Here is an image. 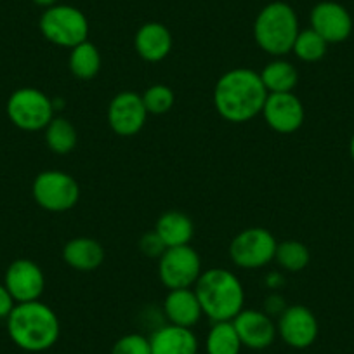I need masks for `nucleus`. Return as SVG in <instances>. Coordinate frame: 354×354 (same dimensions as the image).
<instances>
[{
  "instance_id": "1",
  "label": "nucleus",
  "mask_w": 354,
  "mask_h": 354,
  "mask_svg": "<svg viewBox=\"0 0 354 354\" xmlns=\"http://www.w3.org/2000/svg\"><path fill=\"white\" fill-rule=\"evenodd\" d=\"M268 94L261 73L250 68H233L219 77L214 87V108L224 120L243 124L262 113Z\"/></svg>"
},
{
  "instance_id": "2",
  "label": "nucleus",
  "mask_w": 354,
  "mask_h": 354,
  "mask_svg": "<svg viewBox=\"0 0 354 354\" xmlns=\"http://www.w3.org/2000/svg\"><path fill=\"white\" fill-rule=\"evenodd\" d=\"M8 333L26 353H44L57 342L59 318L53 308L40 301L16 304L8 316Z\"/></svg>"
},
{
  "instance_id": "3",
  "label": "nucleus",
  "mask_w": 354,
  "mask_h": 354,
  "mask_svg": "<svg viewBox=\"0 0 354 354\" xmlns=\"http://www.w3.org/2000/svg\"><path fill=\"white\" fill-rule=\"evenodd\" d=\"M195 294L203 315L212 323L233 322L243 309L245 290L236 274L224 268H212L200 274Z\"/></svg>"
},
{
  "instance_id": "4",
  "label": "nucleus",
  "mask_w": 354,
  "mask_h": 354,
  "mask_svg": "<svg viewBox=\"0 0 354 354\" xmlns=\"http://www.w3.org/2000/svg\"><path fill=\"white\" fill-rule=\"evenodd\" d=\"M299 32L297 12L287 2L264 6L254 21V40L270 56L281 57L292 53Z\"/></svg>"
},
{
  "instance_id": "5",
  "label": "nucleus",
  "mask_w": 354,
  "mask_h": 354,
  "mask_svg": "<svg viewBox=\"0 0 354 354\" xmlns=\"http://www.w3.org/2000/svg\"><path fill=\"white\" fill-rule=\"evenodd\" d=\"M39 28L47 42L66 49H73L88 39L87 16L73 6L56 4L47 8L40 16Z\"/></svg>"
},
{
  "instance_id": "6",
  "label": "nucleus",
  "mask_w": 354,
  "mask_h": 354,
  "mask_svg": "<svg viewBox=\"0 0 354 354\" xmlns=\"http://www.w3.org/2000/svg\"><path fill=\"white\" fill-rule=\"evenodd\" d=\"M8 117L18 129L26 132L44 131L54 118V101L35 87H21L9 96Z\"/></svg>"
},
{
  "instance_id": "7",
  "label": "nucleus",
  "mask_w": 354,
  "mask_h": 354,
  "mask_svg": "<svg viewBox=\"0 0 354 354\" xmlns=\"http://www.w3.org/2000/svg\"><path fill=\"white\" fill-rule=\"evenodd\" d=\"M32 195L37 205L47 212H66L80 200V186L63 170H44L35 177Z\"/></svg>"
},
{
  "instance_id": "8",
  "label": "nucleus",
  "mask_w": 354,
  "mask_h": 354,
  "mask_svg": "<svg viewBox=\"0 0 354 354\" xmlns=\"http://www.w3.org/2000/svg\"><path fill=\"white\" fill-rule=\"evenodd\" d=\"M278 241L266 227H247L233 238L230 257L241 270H261L274 261Z\"/></svg>"
},
{
  "instance_id": "9",
  "label": "nucleus",
  "mask_w": 354,
  "mask_h": 354,
  "mask_svg": "<svg viewBox=\"0 0 354 354\" xmlns=\"http://www.w3.org/2000/svg\"><path fill=\"white\" fill-rule=\"evenodd\" d=\"M202 273V259L189 245L165 248L158 259V278L169 290L195 287Z\"/></svg>"
},
{
  "instance_id": "10",
  "label": "nucleus",
  "mask_w": 354,
  "mask_h": 354,
  "mask_svg": "<svg viewBox=\"0 0 354 354\" xmlns=\"http://www.w3.org/2000/svg\"><path fill=\"white\" fill-rule=\"evenodd\" d=\"M277 330L280 339L294 349H308L316 342L319 333L318 318L309 308L301 304L287 306L278 316Z\"/></svg>"
},
{
  "instance_id": "11",
  "label": "nucleus",
  "mask_w": 354,
  "mask_h": 354,
  "mask_svg": "<svg viewBox=\"0 0 354 354\" xmlns=\"http://www.w3.org/2000/svg\"><path fill=\"white\" fill-rule=\"evenodd\" d=\"M311 28L326 40V44H342L351 37L354 28L353 16L339 2L323 0L311 9Z\"/></svg>"
},
{
  "instance_id": "12",
  "label": "nucleus",
  "mask_w": 354,
  "mask_h": 354,
  "mask_svg": "<svg viewBox=\"0 0 354 354\" xmlns=\"http://www.w3.org/2000/svg\"><path fill=\"white\" fill-rule=\"evenodd\" d=\"M4 285L16 304L33 302L40 301L46 290V277L37 262L30 259H16L6 271Z\"/></svg>"
},
{
  "instance_id": "13",
  "label": "nucleus",
  "mask_w": 354,
  "mask_h": 354,
  "mask_svg": "<svg viewBox=\"0 0 354 354\" xmlns=\"http://www.w3.org/2000/svg\"><path fill=\"white\" fill-rule=\"evenodd\" d=\"M142 97L132 91L118 93L108 106V124L111 131L122 138H131L139 134L148 120Z\"/></svg>"
},
{
  "instance_id": "14",
  "label": "nucleus",
  "mask_w": 354,
  "mask_h": 354,
  "mask_svg": "<svg viewBox=\"0 0 354 354\" xmlns=\"http://www.w3.org/2000/svg\"><path fill=\"white\" fill-rule=\"evenodd\" d=\"M262 117L274 132L292 134L304 124L306 110L302 101L294 93L268 94V100L262 108Z\"/></svg>"
},
{
  "instance_id": "15",
  "label": "nucleus",
  "mask_w": 354,
  "mask_h": 354,
  "mask_svg": "<svg viewBox=\"0 0 354 354\" xmlns=\"http://www.w3.org/2000/svg\"><path fill=\"white\" fill-rule=\"evenodd\" d=\"M233 325L243 347L254 351L268 349L278 335L273 318L259 309H241L240 315L233 319Z\"/></svg>"
},
{
  "instance_id": "16",
  "label": "nucleus",
  "mask_w": 354,
  "mask_h": 354,
  "mask_svg": "<svg viewBox=\"0 0 354 354\" xmlns=\"http://www.w3.org/2000/svg\"><path fill=\"white\" fill-rule=\"evenodd\" d=\"M151 354H198V339L192 328L177 325H160L151 332Z\"/></svg>"
},
{
  "instance_id": "17",
  "label": "nucleus",
  "mask_w": 354,
  "mask_h": 354,
  "mask_svg": "<svg viewBox=\"0 0 354 354\" xmlns=\"http://www.w3.org/2000/svg\"><path fill=\"white\" fill-rule=\"evenodd\" d=\"M163 315L170 325L193 328L202 319L203 311L193 288L169 290L163 301Z\"/></svg>"
},
{
  "instance_id": "18",
  "label": "nucleus",
  "mask_w": 354,
  "mask_h": 354,
  "mask_svg": "<svg viewBox=\"0 0 354 354\" xmlns=\"http://www.w3.org/2000/svg\"><path fill=\"white\" fill-rule=\"evenodd\" d=\"M134 47L141 59L148 63H158L165 59L172 50V33L162 23H145L136 32Z\"/></svg>"
},
{
  "instance_id": "19",
  "label": "nucleus",
  "mask_w": 354,
  "mask_h": 354,
  "mask_svg": "<svg viewBox=\"0 0 354 354\" xmlns=\"http://www.w3.org/2000/svg\"><path fill=\"white\" fill-rule=\"evenodd\" d=\"M63 261L77 271H94L103 264L104 248L94 238H73L63 247Z\"/></svg>"
},
{
  "instance_id": "20",
  "label": "nucleus",
  "mask_w": 354,
  "mask_h": 354,
  "mask_svg": "<svg viewBox=\"0 0 354 354\" xmlns=\"http://www.w3.org/2000/svg\"><path fill=\"white\" fill-rule=\"evenodd\" d=\"M155 231L162 238L167 248L183 247V245H189L193 233H195V226H193V221L189 219V216H186L185 212L169 210L158 217Z\"/></svg>"
},
{
  "instance_id": "21",
  "label": "nucleus",
  "mask_w": 354,
  "mask_h": 354,
  "mask_svg": "<svg viewBox=\"0 0 354 354\" xmlns=\"http://www.w3.org/2000/svg\"><path fill=\"white\" fill-rule=\"evenodd\" d=\"M261 80L270 94L294 93L299 82V71L290 61L274 59L261 71Z\"/></svg>"
},
{
  "instance_id": "22",
  "label": "nucleus",
  "mask_w": 354,
  "mask_h": 354,
  "mask_svg": "<svg viewBox=\"0 0 354 354\" xmlns=\"http://www.w3.org/2000/svg\"><path fill=\"white\" fill-rule=\"evenodd\" d=\"M70 50L68 66L73 77H77L78 80H93L101 70L100 49L93 42L85 40Z\"/></svg>"
},
{
  "instance_id": "23",
  "label": "nucleus",
  "mask_w": 354,
  "mask_h": 354,
  "mask_svg": "<svg viewBox=\"0 0 354 354\" xmlns=\"http://www.w3.org/2000/svg\"><path fill=\"white\" fill-rule=\"evenodd\" d=\"M46 145L56 155H68L77 148L78 132L68 118L54 117L46 129Z\"/></svg>"
},
{
  "instance_id": "24",
  "label": "nucleus",
  "mask_w": 354,
  "mask_h": 354,
  "mask_svg": "<svg viewBox=\"0 0 354 354\" xmlns=\"http://www.w3.org/2000/svg\"><path fill=\"white\" fill-rule=\"evenodd\" d=\"M241 347L243 344L233 322H217L209 330L205 340L207 354H240Z\"/></svg>"
},
{
  "instance_id": "25",
  "label": "nucleus",
  "mask_w": 354,
  "mask_h": 354,
  "mask_svg": "<svg viewBox=\"0 0 354 354\" xmlns=\"http://www.w3.org/2000/svg\"><path fill=\"white\" fill-rule=\"evenodd\" d=\"M274 261L285 271L297 273V271H302L308 268L309 261H311V252H309V248L302 241L287 240L278 243Z\"/></svg>"
},
{
  "instance_id": "26",
  "label": "nucleus",
  "mask_w": 354,
  "mask_h": 354,
  "mask_svg": "<svg viewBox=\"0 0 354 354\" xmlns=\"http://www.w3.org/2000/svg\"><path fill=\"white\" fill-rule=\"evenodd\" d=\"M328 50V44L322 35L315 32L313 28L301 30L295 39L292 53L304 63H316V61L323 59Z\"/></svg>"
},
{
  "instance_id": "27",
  "label": "nucleus",
  "mask_w": 354,
  "mask_h": 354,
  "mask_svg": "<svg viewBox=\"0 0 354 354\" xmlns=\"http://www.w3.org/2000/svg\"><path fill=\"white\" fill-rule=\"evenodd\" d=\"M142 103L149 115H165L176 103V94L169 85L155 84L142 93Z\"/></svg>"
},
{
  "instance_id": "28",
  "label": "nucleus",
  "mask_w": 354,
  "mask_h": 354,
  "mask_svg": "<svg viewBox=\"0 0 354 354\" xmlns=\"http://www.w3.org/2000/svg\"><path fill=\"white\" fill-rule=\"evenodd\" d=\"M110 354H151L149 339L141 333H127L113 344Z\"/></svg>"
},
{
  "instance_id": "29",
  "label": "nucleus",
  "mask_w": 354,
  "mask_h": 354,
  "mask_svg": "<svg viewBox=\"0 0 354 354\" xmlns=\"http://www.w3.org/2000/svg\"><path fill=\"white\" fill-rule=\"evenodd\" d=\"M139 248H141L142 254L146 255V257H156L160 259V255L165 252V243L162 241V238L156 234V231H148V233H145L141 236V240H139Z\"/></svg>"
},
{
  "instance_id": "30",
  "label": "nucleus",
  "mask_w": 354,
  "mask_h": 354,
  "mask_svg": "<svg viewBox=\"0 0 354 354\" xmlns=\"http://www.w3.org/2000/svg\"><path fill=\"white\" fill-rule=\"evenodd\" d=\"M15 306L16 301L12 299V295L9 294V290L6 288L4 283H0V319H8V316L11 315Z\"/></svg>"
},
{
  "instance_id": "31",
  "label": "nucleus",
  "mask_w": 354,
  "mask_h": 354,
  "mask_svg": "<svg viewBox=\"0 0 354 354\" xmlns=\"http://www.w3.org/2000/svg\"><path fill=\"white\" fill-rule=\"evenodd\" d=\"M285 308H287V304H285V301H283V297H281V295L273 294V295H270V297L266 299V311L264 313H268L271 318H273L274 315L280 316L281 313L285 311Z\"/></svg>"
},
{
  "instance_id": "32",
  "label": "nucleus",
  "mask_w": 354,
  "mask_h": 354,
  "mask_svg": "<svg viewBox=\"0 0 354 354\" xmlns=\"http://www.w3.org/2000/svg\"><path fill=\"white\" fill-rule=\"evenodd\" d=\"M32 2L35 6H39V8H44V9L53 8V6L57 4V0H32Z\"/></svg>"
},
{
  "instance_id": "33",
  "label": "nucleus",
  "mask_w": 354,
  "mask_h": 354,
  "mask_svg": "<svg viewBox=\"0 0 354 354\" xmlns=\"http://www.w3.org/2000/svg\"><path fill=\"white\" fill-rule=\"evenodd\" d=\"M349 155L354 162V134L351 136V141H349Z\"/></svg>"
}]
</instances>
